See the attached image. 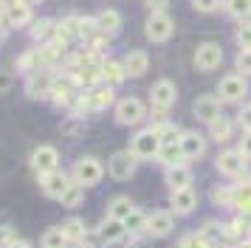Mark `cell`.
I'll return each instance as SVG.
<instances>
[{
  "label": "cell",
  "instance_id": "6da1fadb",
  "mask_svg": "<svg viewBox=\"0 0 251 248\" xmlns=\"http://www.w3.org/2000/svg\"><path fill=\"white\" fill-rule=\"evenodd\" d=\"M102 178H104V167L96 155H82L74 161V169H71V180L74 183L88 189V186H96Z\"/></svg>",
  "mask_w": 251,
  "mask_h": 248
},
{
  "label": "cell",
  "instance_id": "7a4b0ae2",
  "mask_svg": "<svg viewBox=\"0 0 251 248\" xmlns=\"http://www.w3.org/2000/svg\"><path fill=\"white\" fill-rule=\"evenodd\" d=\"M161 138L155 135V130L152 127H147V130H138L133 138H130V152H133V158L136 161H150V158H158L161 152Z\"/></svg>",
  "mask_w": 251,
  "mask_h": 248
},
{
  "label": "cell",
  "instance_id": "3957f363",
  "mask_svg": "<svg viewBox=\"0 0 251 248\" xmlns=\"http://www.w3.org/2000/svg\"><path fill=\"white\" fill-rule=\"evenodd\" d=\"M113 113H116V122L122 124V127H138V124L147 119V107H144V101L136 99V96L119 99Z\"/></svg>",
  "mask_w": 251,
  "mask_h": 248
},
{
  "label": "cell",
  "instance_id": "277c9868",
  "mask_svg": "<svg viewBox=\"0 0 251 248\" xmlns=\"http://www.w3.org/2000/svg\"><path fill=\"white\" fill-rule=\"evenodd\" d=\"M144 34L150 43H167L175 34V20L167 11H150L147 23H144Z\"/></svg>",
  "mask_w": 251,
  "mask_h": 248
},
{
  "label": "cell",
  "instance_id": "5b68a950",
  "mask_svg": "<svg viewBox=\"0 0 251 248\" xmlns=\"http://www.w3.org/2000/svg\"><path fill=\"white\" fill-rule=\"evenodd\" d=\"M175 101H178V88H175L172 79H158V82L150 88V104H152V110L167 113Z\"/></svg>",
  "mask_w": 251,
  "mask_h": 248
},
{
  "label": "cell",
  "instance_id": "8992f818",
  "mask_svg": "<svg viewBox=\"0 0 251 248\" xmlns=\"http://www.w3.org/2000/svg\"><path fill=\"white\" fill-rule=\"evenodd\" d=\"M217 99L220 101H243L249 96V82L246 76H240V74H228L217 82Z\"/></svg>",
  "mask_w": 251,
  "mask_h": 248
},
{
  "label": "cell",
  "instance_id": "52a82bcc",
  "mask_svg": "<svg viewBox=\"0 0 251 248\" xmlns=\"http://www.w3.org/2000/svg\"><path fill=\"white\" fill-rule=\"evenodd\" d=\"M136 158L130 149H119L113 155L107 158V172H110V178L113 180H130L136 175Z\"/></svg>",
  "mask_w": 251,
  "mask_h": 248
},
{
  "label": "cell",
  "instance_id": "ba28073f",
  "mask_svg": "<svg viewBox=\"0 0 251 248\" xmlns=\"http://www.w3.org/2000/svg\"><path fill=\"white\" fill-rule=\"evenodd\" d=\"M31 169H34L37 175H48V172H54V169H59V152L57 147L51 144H40L31 152Z\"/></svg>",
  "mask_w": 251,
  "mask_h": 248
},
{
  "label": "cell",
  "instance_id": "9c48e42d",
  "mask_svg": "<svg viewBox=\"0 0 251 248\" xmlns=\"http://www.w3.org/2000/svg\"><path fill=\"white\" fill-rule=\"evenodd\" d=\"M220 62H223V48L217 43H201L198 48H195V68L198 71H215V68H220Z\"/></svg>",
  "mask_w": 251,
  "mask_h": 248
},
{
  "label": "cell",
  "instance_id": "30bf717a",
  "mask_svg": "<svg viewBox=\"0 0 251 248\" xmlns=\"http://www.w3.org/2000/svg\"><path fill=\"white\" fill-rule=\"evenodd\" d=\"M246 158L240 155L237 149H226V152H220L215 158V169L220 175H226V178H240L243 172H246Z\"/></svg>",
  "mask_w": 251,
  "mask_h": 248
},
{
  "label": "cell",
  "instance_id": "8fae6325",
  "mask_svg": "<svg viewBox=\"0 0 251 248\" xmlns=\"http://www.w3.org/2000/svg\"><path fill=\"white\" fill-rule=\"evenodd\" d=\"M192 116L198 119V122L212 124L215 119L223 116V101L217 99V96H198L195 104H192Z\"/></svg>",
  "mask_w": 251,
  "mask_h": 248
},
{
  "label": "cell",
  "instance_id": "7c38bea8",
  "mask_svg": "<svg viewBox=\"0 0 251 248\" xmlns=\"http://www.w3.org/2000/svg\"><path fill=\"white\" fill-rule=\"evenodd\" d=\"M127 234L125 228V220H116V217H107L104 214V220L96 225V237H99V246H116V243H122Z\"/></svg>",
  "mask_w": 251,
  "mask_h": 248
},
{
  "label": "cell",
  "instance_id": "4fadbf2b",
  "mask_svg": "<svg viewBox=\"0 0 251 248\" xmlns=\"http://www.w3.org/2000/svg\"><path fill=\"white\" fill-rule=\"evenodd\" d=\"M71 186V175L68 172H62V169H54V172H48V175H40V189L46 198H54L59 200L62 198V192Z\"/></svg>",
  "mask_w": 251,
  "mask_h": 248
},
{
  "label": "cell",
  "instance_id": "5bb4252c",
  "mask_svg": "<svg viewBox=\"0 0 251 248\" xmlns=\"http://www.w3.org/2000/svg\"><path fill=\"white\" fill-rule=\"evenodd\" d=\"M82 99H85V110H107L116 101V90L110 85H93Z\"/></svg>",
  "mask_w": 251,
  "mask_h": 248
},
{
  "label": "cell",
  "instance_id": "9a60e30c",
  "mask_svg": "<svg viewBox=\"0 0 251 248\" xmlns=\"http://www.w3.org/2000/svg\"><path fill=\"white\" fill-rule=\"evenodd\" d=\"M178 144H181V152L186 161H195V158H203L206 152V135L195 133V130H183L181 138H178Z\"/></svg>",
  "mask_w": 251,
  "mask_h": 248
},
{
  "label": "cell",
  "instance_id": "2e32d148",
  "mask_svg": "<svg viewBox=\"0 0 251 248\" xmlns=\"http://www.w3.org/2000/svg\"><path fill=\"white\" fill-rule=\"evenodd\" d=\"M170 209L175 214H192L195 209H198V192H195L192 186L170 192Z\"/></svg>",
  "mask_w": 251,
  "mask_h": 248
},
{
  "label": "cell",
  "instance_id": "e0dca14e",
  "mask_svg": "<svg viewBox=\"0 0 251 248\" xmlns=\"http://www.w3.org/2000/svg\"><path fill=\"white\" fill-rule=\"evenodd\" d=\"M3 20L14 28H23V25L31 23V6H25L23 0H9L3 6Z\"/></svg>",
  "mask_w": 251,
  "mask_h": 248
},
{
  "label": "cell",
  "instance_id": "ac0fdd59",
  "mask_svg": "<svg viewBox=\"0 0 251 248\" xmlns=\"http://www.w3.org/2000/svg\"><path fill=\"white\" fill-rule=\"evenodd\" d=\"M175 228V214L172 212H152L147 214V234L150 237H170Z\"/></svg>",
  "mask_w": 251,
  "mask_h": 248
},
{
  "label": "cell",
  "instance_id": "d6986e66",
  "mask_svg": "<svg viewBox=\"0 0 251 248\" xmlns=\"http://www.w3.org/2000/svg\"><path fill=\"white\" fill-rule=\"evenodd\" d=\"M164 183L170 186V192L186 189V186H192V169L186 167V164H175V167H167V169H164Z\"/></svg>",
  "mask_w": 251,
  "mask_h": 248
},
{
  "label": "cell",
  "instance_id": "ffe728a7",
  "mask_svg": "<svg viewBox=\"0 0 251 248\" xmlns=\"http://www.w3.org/2000/svg\"><path fill=\"white\" fill-rule=\"evenodd\" d=\"M122 65H125V74L127 76H133V79H138V76H144L150 71V56H147V51H130V54L122 59Z\"/></svg>",
  "mask_w": 251,
  "mask_h": 248
},
{
  "label": "cell",
  "instance_id": "44dd1931",
  "mask_svg": "<svg viewBox=\"0 0 251 248\" xmlns=\"http://www.w3.org/2000/svg\"><path fill=\"white\" fill-rule=\"evenodd\" d=\"M119 28H122V14L116 9H102L96 14V31L99 34L113 37V34H119Z\"/></svg>",
  "mask_w": 251,
  "mask_h": 248
},
{
  "label": "cell",
  "instance_id": "7402d4cb",
  "mask_svg": "<svg viewBox=\"0 0 251 248\" xmlns=\"http://www.w3.org/2000/svg\"><path fill=\"white\" fill-rule=\"evenodd\" d=\"M62 234L68 240V246H79V243H88V225L79 217H71L62 223Z\"/></svg>",
  "mask_w": 251,
  "mask_h": 248
},
{
  "label": "cell",
  "instance_id": "603a6c76",
  "mask_svg": "<svg viewBox=\"0 0 251 248\" xmlns=\"http://www.w3.org/2000/svg\"><path fill=\"white\" fill-rule=\"evenodd\" d=\"M51 85H54V79L40 71V74H31V76H28V82H25V93H28L31 99H43V96L51 93Z\"/></svg>",
  "mask_w": 251,
  "mask_h": 248
},
{
  "label": "cell",
  "instance_id": "cb8c5ba5",
  "mask_svg": "<svg viewBox=\"0 0 251 248\" xmlns=\"http://www.w3.org/2000/svg\"><path fill=\"white\" fill-rule=\"evenodd\" d=\"M133 212H136V203L127 195H116L113 200L107 203V217H116V220H127Z\"/></svg>",
  "mask_w": 251,
  "mask_h": 248
},
{
  "label": "cell",
  "instance_id": "d4e9b609",
  "mask_svg": "<svg viewBox=\"0 0 251 248\" xmlns=\"http://www.w3.org/2000/svg\"><path fill=\"white\" fill-rule=\"evenodd\" d=\"M54 37H57V23L51 20V17H43V20H37L34 25H31V40H34V43L48 45Z\"/></svg>",
  "mask_w": 251,
  "mask_h": 248
},
{
  "label": "cell",
  "instance_id": "484cf974",
  "mask_svg": "<svg viewBox=\"0 0 251 248\" xmlns=\"http://www.w3.org/2000/svg\"><path fill=\"white\" fill-rule=\"evenodd\" d=\"M246 234H249V220L246 217H234V220H228V223L220 225V237L223 240H246Z\"/></svg>",
  "mask_w": 251,
  "mask_h": 248
},
{
  "label": "cell",
  "instance_id": "4316f807",
  "mask_svg": "<svg viewBox=\"0 0 251 248\" xmlns=\"http://www.w3.org/2000/svg\"><path fill=\"white\" fill-rule=\"evenodd\" d=\"M102 79H104V85H119V82H125L127 79V74H125V65L119 62V59H104L102 65Z\"/></svg>",
  "mask_w": 251,
  "mask_h": 248
},
{
  "label": "cell",
  "instance_id": "83f0119b",
  "mask_svg": "<svg viewBox=\"0 0 251 248\" xmlns=\"http://www.w3.org/2000/svg\"><path fill=\"white\" fill-rule=\"evenodd\" d=\"M43 62H46V51H43V48H31L25 56H20L17 65H20V71H25V74L31 76V74H40Z\"/></svg>",
  "mask_w": 251,
  "mask_h": 248
},
{
  "label": "cell",
  "instance_id": "f1b7e54d",
  "mask_svg": "<svg viewBox=\"0 0 251 248\" xmlns=\"http://www.w3.org/2000/svg\"><path fill=\"white\" fill-rule=\"evenodd\" d=\"M82 200H85V186H79V183L71 180V186L62 192V198H59V206H62V209H76V206H82Z\"/></svg>",
  "mask_w": 251,
  "mask_h": 248
},
{
  "label": "cell",
  "instance_id": "f546056e",
  "mask_svg": "<svg viewBox=\"0 0 251 248\" xmlns=\"http://www.w3.org/2000/svg\"><path fill=\"white\" fill-rule=\"evenodd\" d=\"M158 161L164 164V167H175V164H183L186 158H183V152H181V144H178V141H172V144L161 147Z\"/></svg>",
  "mask_w": 251,
  "mask_h": 248
},
{
  "label": "cell",
  "instance_id": "4dcf8cb0",
  "mask_svg": "<svg viewBox=\"0 0 251 248\" xmlns=\"http://www.w3.org/2000/svg\"><path fill=\"white\" fill-rule=\"evenodd\" d=\"M243 217H251V183H243L234 189V203H231Z\"/></svg>",
  "mask_w": 251,
  "mask_h": 248
},
{
  "label": "cell",
  "instance_id": "1f68e13d",
  "mask_svg": "<svg viewBox=\"0 0 251 248\" xmlns=\"http://www.w3.org/2000/svg\"><path fill=\"white\" fill-rule=\"evenodd\" d=\"M209 135L215 138L217 144H223V141H228V138H231V119H226V116H220V119H215V122L209 124Z\"/></svg>",
  "mask_w": 251,
  "mask_h": 248
},
{
  "label": "cell",
  "instance_id": "d6a6232c",
  "mask_svg": "<svg viewBox=\"0 0 251 248\" xmlns=\"http://www.w3.org/2000/svg\"><path fill=\"white\" fill-rule=\"evenodd\" d=\"M40 248H68V240H65V234H62V225L48 228L46 234L40 237Z\"/></svg>",
  "mask_w": 251,
  "mask_h": 248
},
{
  "label": "cell",
  "instance_id": "836d02e7",
  "mask_svg": "<svg viewBox=\"0 0 251 248\" xmlns=\"http://www.w3.org/2000/svg\"><path fill=\"white\" fill-rule=\"evenodd\" d=\"M152 130H155V135L161 138V144H172V141H178L181 133H183L181 127H178V124H172V122H158Z\"/></svg>",
  "mask_w": 251,
  "mask_h": 248
},
{
  "label": "cell",
  "instance_id": "e575fe53",
  "mask_svg": "<svg viewBox=\"0 0 251 248\" xmlns=\"http://www.w3.org/2000/svg\"><path fill=\"white\" fill-rule=\"evenodd\" d=\"M223 6L231 17L237 20H251V0H223Z\"/></svg>",
  "mask_w": 251,
  "mask_h": 248
},
{
  "label": "cell",
  "instance_id": "d590c367",
  "mask_svg": "<svg viewBox=\"0 0 251 248\" xmlns=\"http://www.w3.org/2000/svg\"><path fill=\"white\" fill-rule=\"evenodd\" d=\"M209 198H212V203H215V206L228 209V206L234 203V186H215V189L209 192Z\"/></svg>",
  "mask_w": 251,
  "mask_h": 248
},
{
  "label": "cell",
  "instance_id": "8d00e7d4",
  "mask_svg": "<svg viewBox=\"0 0 251 248\" xmlns=\"http://www.w3.org/2000/svg\"><path fill=\"white\" fill-rule=\"evenodd\" d=\"M125 228H127V234H133V237L147 234V214H141V212L136 209V212H133V214L125 220Z\"/></svg>",
  "mask_w": 251,
  "mask_h": 248
},
{
  "label": "cell",
  "instance_id": "74e56055",
  "mask_svg": "<svg viewBox=\"0 0 251 248\" xmlns=\"http://www.w3.org/2000/svg\"><path fill=\"white\" fill-rule=\"evenodd\" d=\"M234 68L240 71V76H251V48H240L234 56Z\"/></svg>",
  "mask_w": 251,
  "mask_h": 248
},
{
  "label": "cell",
  "instance_id": "f35d334b",
  "mask_svg": "<svg viewBox=\"0 0 251 248\" xmlns=\"http://www.w3.org/2000/svg\"><path fill=\"white\" fill-rule=\"evenodd\" d=\"M234 40H237L240 48H251V20H240L237 31H234Z\"/></svg>",
  "mask_w": 251,
  "mask_h": 248
},
{
  "label": "cell",
  "instance_id": "ab89813d",
  "mask_svg": "<svg viewBox=\"0 0 251 248\" xmlns=\"http://www.w3.org/2000/svg\"><path fill=\"white\" fill-rule=\"evenodd\" d=\"M178 248H212V246H209V243H206V240L198 234V231H195V234H186V237H183L181 243H178Z\"/></svg>",
  "mask_w": 251,
  "mask_h": 248
},
{
  "label": "cell",
  "instance_id": "60d3db41",
  "mask_svg": "<svg viewBox=\"0 0 251 248\" xmlns=\"http://www.w3.org/2000/svg\"><path fill=\"white\" fill-rule=\"evenodd\" d=\"M220 3L223 0H192V9L201 11V14H212V11L220 9Z\"/></svg>",
  "mask_w": 251,
  "mask_h": 248
},
{
  "label": "cell",
  "instance_id": "b9f144b4",
  "mask_svg": "<svg viewBox=\"0 0 251 248\" xmlns=\"http://www.w3.org/2000/svg\"><path fill=\"white\" fill-rule=\"evenodd\" d=\"M237 124L243 127V133H251V101L243 104V110L237 113Z\"/></svg>",
  "mask_w": 251,
  "mask_h": 248
},
{
  "label": "cell",
  "instance_id": "7bdbcfd3",
  "mask_svg": "<svg viewBox=\"0 0 251 248\" xmlns=\"http://www.w3.org/2000/svg\"><path fill=\"white\" fill-rule=\"evenodd\" d=\"M17 240V234H14L12 225H0V248H9Z\"/></svg>",
  "mask_w": 251,
  "mask_h": 248
},
{
  "label": "cell",
  "instance_id": "ee69618b",
  "mask_svg": "<svg viewBox=\"0 0 251 248\" xmlns=\"http://www.w3.org/2000/svg\"><path fill=\"white\" fill-rule=\"evenodd\" d=\"M237 152L246 161H251V133H243V138H240V147H237Z\"/></svg>",
  "mask_w": 251,
  "mask_h": 248
},
{
  "label": "cell",
  "instance_id": "f6af8a7d",
  "mask_svg": "<svg viewBox=\"0 0 251 248\" xmlns=\"http://www.w3.org/2000/svg\"><path fill=\"white\" fill-rule=\"evenodd\" d=\"M14 85V76L9 74V71H0V93H9Z\"/></svg>",
  "mask_w": 251,
  "mask_h": 248
},
{
  "label": "cell",
  "instance_id": "bcb514c9",
  "mask_svg": "<svg viewBox=\"0 0 251 248\" xmlns=\"http://www.w3.org/2000/svg\"><path fill=\"white\" fill-rule=\"evenodd\" d=\"M125 248H150V246L144 243V240H138V237H133V240H130V243H127Z\"/></svg>",
  "mask_w": 251,
  "mask_h": 248
},
{
  "label": "cell",
  "instance_id": "7dc6e473",
  "mask_svg": "<svg viewBox=\"0 0 251 248\" xmlns=\"http://www.w3.org/2000/svg\"><path fill=\"white\" fill-rule=\"evenodd\" d=\"M9 248H31V243H25V240H14Z\"/></svg>",
  "mask_w": 251,
  "mask_h": 248
},
{
  "label": "cell",
  "instance_id": "c3c4849f",
  "mask_svg": "<svg viewBox=\"0 0 251 248\" xmlns=\"http://www.w3.org/2000/svg\"><path fill=\"white\" fill-rule=\"evenodd\" d=\"M237 248H251V240H249V237H246V240H240Z\"/></svg>",
  "mask_w": 251,
  "mask_h": 248
},
{
  "label": "cell",
  "instance_id": "681fc988",
  "mask_svg": "<svg viewBox=\"0 0 251 248\" xmlns=\"http://www.w3.org/2000/svg\"><path fill=\"white\" fill-rule=\"evenodd\" d=\"M74 248H96L93 243H79V246H74Z\"/></svg>",
  "mask_w": 251,
  "mask_h": 248
},
{
  "label": "cell",
  "instance_id": "f907efd6",
  "mask_svg": "<svg viewBox=\"0 0 251 248\" xmlns=\"http://www.w3.org/2000/svg\"><path fill=\"white\" fill-rule=\"evenodd\" d=\"M25 6H37V3H43V0H23Z\"/></svg>",
  "mask_w": 251,
  "mask_h": 248
}]
</instances>
